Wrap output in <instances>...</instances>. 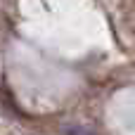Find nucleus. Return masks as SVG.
Segmentation results:
<instances>
[{"label": "nucleus", "mask_w": 135, "mask_h": 135, "mask_svg": "<svg viewBox=\"0 0 135 135\" xmlns=\"http://www.w3.org/2000/svg\"><path fill=\"white\" fill-rule=\"evenodd\" d=\"M64 133H90V128H64Z\"/></svg>", "instance_id": "f257e3e1"}]
</instances>
